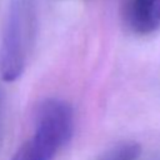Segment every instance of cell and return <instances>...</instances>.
I'll return each instance as SVG.
<instances>
[{
  "mask_svg": "<svg viewBox=\"0 0 160 160\" xmlns=\"http://www.w3.org/2000/svg\"><path fill=\"white\" fill-rule=\"evenodd\" d=\"M72 128V109L65 101H44L38 111L34 134L11 160H51L71 138Z\"/></svg>",
  "mask_w": 160,
  "mask_h": 160,
  "instance_id": "obj_1",
  "label": "cell"
},
{
  "mask_svg": "<svg viewBox=\"0 0 160 160\" xmlns=\"http://www.w3.org/2000/svg\"><path fill=\"white\" fill-rule=\"evenodd\" d=\"M141 148L136 142H126L118 145L105 155L104 160H138Z\"/></svg>",
  "mask_w": 160,
  "mask_h": 160,
  "instance_id": "obj_4",
  "label": "cell"
},
{
  "mask_svg": "<svg viewBox=\"0 0 160 160\" xmlns=\"http://www.w3.org/2000/svg\"><path fill=\"white\" fill-rule=\"evenodd\" d=\"M122 19L136 35H149L160 28V0H125Z\"/></svg>",
  "mask_w": 160,
  "mask_h": 160,
  "instance_id": "obj_3",
  "label": "cell"
},
{
  "mask_svg": "<svg viewBox=\"0 0 160 160\" xmlns=\"http://www.w3.org/2000/svg\"><path fill=\"white\" fill-rule=\"evenodd\" d=\"M32 0H12L0 40V76L5 81L20 78L34 38Z\"/></svg>",
  "mask_w": 160,
  "mask_h": 160,
  "instance_id": "obj_2",
  "label": "cell"
}]
</instances>
